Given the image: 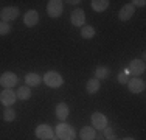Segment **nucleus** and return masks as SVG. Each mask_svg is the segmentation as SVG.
I'll use <instances>...</instances> for the list:
<instances>
[{
  "label": "nucleus",
  "instance_id": "nucleus-24",
  "mask_svg": "<svg viewBox=\"0 0 146 140\" xmlns=\"http://www.w3.org/2000/svg\"><path fill=\"white\" fill-rule=\"evenodd\" d=\"M11 31V27L8 25L6 22H0V36H5Z\"/></svg>",
  "mask_w": 146,
  "mask_h": 140
},
{
  "label": "nucleus",
  "instance_id": "nucleus-20",
  "mask_svg": "<svg viewBox=\"0 0 146 140\" xmlns=\"http://www.w3.org/2000/svg\"><path fill=\"white\" fill-rule=\"evenodd\" d=\"M110 76V70L107 67H104V65H100L98 69H96L95 72V78L96 79H107Z\"/></svg>",
  "mask_w": 146,
  "mask_h": 140
},
{
  "label": "nucleus",
  "instance_id": "nucleus-29",
  "mask_svg": "<svg viewBox=\"0 0 146 140\" xmlns=\"http://www.w3.org/2000/svg\"><path fill=\"white\" fill-rule=\"evenodd\" d=\"M51 140H58V137H56V134H54L53 137H51Z\"/></svg>",
  "mask_w": 146,
  "mask_h": 140
},
{
  "label": "nucleus",
  "instance_id": "nucleus-5",
  "mask_svg": "<svg viewBox=\"0 0 146 140\" xmlns=\"http://www.w3.org/2000/svg\"><path fill=\"white\" fill-rule=\"evenodd\" d=\"M19 8L17 6H5L0 13V17H2V22H6L8 23L9 20H16L17 16H19Z\"/></svg>",
  "mask_w": 146,
  "mask_h": 140
},
{
  "label": "nucleus",
  "instance_id": "nucleus-11",
  "mask_svg": "<svg viewBox=\"0 0 146 140\" xmlns=\"http://www.w3.org/2000/svg\"><path fill=\"white\" fill-rule=\"evenodd\" d=\"M127 87H129V90L132 93H140V92L145 90L146 84L141 78H135L134 76V78H131L129 81H127Z\"/></svg>",
  "mask_w": 146,
  "mask_h": 140
},
{
  "label": "nucleus",
  "instance_id": "nucleus-1",
  "mask_svg": "<svg viewBox=\"0 0 146 140\" xmlns=\"http://www.w3.org/2000/svg\"><path fill=\"white\" fill-rule=\"evenodd\" d=\"M54 134H56L58 140H75L76 139L75 129H73L70 125H67L65 121H61V123L56 126Z\"/></svg>",
  "mask_w": 146,
  "mask_h": 140
},
{
  "label": "nucleus",
  "instance_id": "nucleus-19",
  "mask_svg": "<svg viewBox=\"0 0 146 140\" xmlns=\"http://www.w3.org/2000/svg\"><path fill=\"white\" fill-rule=\"evenodd\" d=\"M16 97L19 98V100H22V101L30 100V97H31V90H30V87H28V86H22V87H19V90L16 92Z\"/></svg>",
  "mask_w": 146,
  "mask_h": 140
},
{
  "label": "nucleus",
  "instance_id": "nucleus-28",
  "mask_svg": "<svg viewBox=\"0 0 146 140\" xmlns=\"http://www.w3.org/2000/svg\"><path fill=\"white\" fill-rule=\"evenodd\" d=\"M121 140H135V139H132V137H126V139H121Z\"/></svg>",
  "mask_w": 146,
  "mask_h": 140
},
{
  "label": "nucleus",
  "instance_id": "nucleus-10",
  "mask_svg": "<svg viewBox=\"0 0 146 140\" xmlns=\"http://www.w3.org/2000/svg\"><path fill=\"white\" fill-rule=\"evenodd\" d=\"M92 128H96L100 131H103L104 128H107V118L106 115L101 112H95L92 115Z\"/></svg>",
  "mask_w": 146,
  "mask_h": 140
},
{
  "label": "nucleus",
  "instance_id": "nucleus-6",
  "mask_svg": "<svg viewBox=\"0 0 146 140\" xmlns=\"http://www.w3.org/2000/svg\"><path fill=\"white\" fill-rule=\"evenodd\" d=\"M127 72H129V75H134L135 78L140 76L145 72V61L143 59H132L129 67H127Z\"/></svg>",
  "mask_w": 146,
  "mask_h": 140
},
{
  "label": "nucleus",
  "instance_id": "nucleus-12",
  "mask_svg": "<svg viewBox=\"0 0 146 140\" xmlns=\"http://www.w3.org/2000/svg\"><path fill=\"white\" fill-rule=\"evenodd\" d=\"M37 22H39V14H37V11L30 9V11L25 13V16H23V23H25L27 27H34V25H37Z\"/></svg>",
  "mask_w": 146,
  "mask_h": 140
},
{
  "label": "nucleus",
  "instance_id": "nucleus-21",
  "mask_svg": "<svg viewBox=\"0 0 146 140\" xmlns=\"http://www.w3.org/2000/svg\"><path fill=\"white\" fill-rule=\"evenodd\" d=\"M81 36L84 37V39H92V37H95V28L90 27V25L81 27Z\"/></svg>",
  "mask_w": 146,
  "mask_h": 140
},
{
  "label": "nucleus",
  "instance_id": "nucleus-26",
  "mask_svg": "<svg viewBox=\"0 0 146 140\" xmlns=\"http://www.w3.org/2000/svg\"><path fill=\"white\" fill-rule=\"evenodd\" d=\"M106 140H118V139H117L115 134H110V135H107V137H106Z\"/></svg>",
  "mask_w": 146,
  "mask_h": 140
},
{
  "label": "nucleus",
  "instance_id": "nucleus-16",
  "mask_svg": "<svg viewBox=\"0 0 146 140\" xmlns=\"http://www.w3.org/2000/svg\"><path fill=\"white\" fill-rule=\"evenodd\" d=\"M40 81H42V78H40L37 73H27L25 76V83L28 87H34V86H39Z\"/></svg>",
  "mask_w": 146,
  "mask_h": 140
},
{
  "label": "nucleus",
  "instance_id": "nucleus-2",
  "mask_svg": "<svg viewBox=\"0 0 146 140\" xmlns=\"http://www.w3.org/2000/svg\"><path fill=\"white\" fill-rule=\"evenodd\" d=\"M42 81L47 84L48 87H53V89H56V87H61L62 84H64V78H62V76L59 75L58 72L51 70V72H47V73L42 76Z\"/></svg>",
  "mask_w": 146,
  "mask_h": 140
},
{
  "label": "nucleus",
  "instance_id": "nucleus-17",
  "mask_svg": "<svg viewBox=\"0 0 146 140\" xmlns=\"http://www.w3.org/2000/svg\"><path fill=\"white\" fill-rule=\"evenodd\" d=\"M86 90H87V93H90V95L96 93L100 90V79H96V78L89 79L87 84H86Z\"/></svg>",
  "mask_w": 146,
  "mask_h": 140
},
{
  "label": "nucleus",
  "instance_id": "nucleus-25",
  "mask_svg": "<svg viewBox=\"0 0 146 140\" xmlns=\"http://www.w3.org/2000/svg\"><path fill=\"white\" fill-rule=\"evenodd\" d=\"M145 5H146L145 0H134V2H132V6H134V8L135 6H145Z\"/></svg>",
  "mask_w": 146,
  "mask_h": 140
},
{
  "label": "nucleus",
  "instance_id": "nucleus-22",
  "mask_svg": "<svg viewBox=\"0 0 146 140\" xmlns=\"http://www.w3.org/2000/svg\"><path fill=\"white\" fill-rule=\"evenodd\" d=\"M3 120L5 121H14L16 120V112L13 107H5V111H3Z\"/></svg>",
  "mask_w": 146,
  "mask_h": 140
},
{
  "label": "nucleus",
  "instance_id": "nucleus-13",
  "mask_svg": "<svg viewBox=\"0 0 146 140\" xmlns=\"http://www.w3.org/2000/svg\"><path fill=\"white\" fill-rule=\"evenodd\" d=\"M79 139L81 140H95L96 139L95 128H92V126H84V128H81V131H79Z\"/></svg>",
  "mask_w": 146,
  "mask_h": 140
},
{
  "label": "nucleus",
  "instance_id": "nucleus-3",
  "mask_svg": "<svg viewBox=\"0 0 146 140\" xmlns=\"http://www.w3.org/2000/svg\"><path fill=\"white\" fill-rule=\"evenodd\" d=\"M64 11V3L61 2V0H50V2L47 3V13L50 17H53V19H56L59 17Z\"/></svg>",
  "mask_w": 146,
  "mask_h": 140
},
{
  "label": "nucleus",
  "instance_id": "nucleus-18",
  "mask_svg": "<svg viewBox=\"0 0 146 140\" xmlns=\"http://www.w3.org/2000/svg\"><path fill=\"white\" fill-rule=\"evenodd\" d=\"M90 5H92L93 11L101 13V11H104V9H107V6H109V0H92Z\"/></svg>",
  "mask_w": 146,
  "mask_h": 140
},
{
  "label": "nucleus",
  "instance_id": "nucleus-8",
  "mask_svg": "<svg viewBox=\"0 0 146 140\" xmlns=\"http://www.w3.org/2000/svg\"><path fill=\"white\" fill-rule=\"evenodd\" d=\"M34 134H36V137L39 140H51V137L54 135V132L48 125H39L36 128V131H34Z\"/></svg>",
  "mask_w": 146,
  "mask_h": 140
},
{
  "label": "nucleus",
  "instance_id": "nucleus-4",
  "mask_svg": "<svg viewBox=\"0 0 146 140\" xmlns=\"http://www.w3.org/2000/svg\"><path fill=\"white\" fill-rule=\"evenodd\" d=\"M16 84H17L16 73H13V72L2 73V76H0V86L2 87H5V89H13Z\"/></svg>",
  "mask_w": 146,
  "mask_h": 140
},
{
  "label": "nucleus",
  "instance_id": "nucleus-14",
  "mask_svg": "<svg viewBox=\"0 0 146 140\" xmlns=\"http://www.w3.org/2000/svg\"><path fill=\"white\" fill-rule=\"evenodd\" d=\"M134 11H135V8L132 5H124L123 8L120 9V13H118V17H120V20H129L132 16H134Z\"/></svg>",
  "mask_w": 146,
  "mask_h": 140
},
{
  "label": "nucleus",
  "instance_id": "nucleus-15",
  "mask_svg": "<svg viewBox=\"0 0 146 140\" xmlns=\"http://www.w3.org/2000/svg\"><path fill=\"white\" fill-rule=\"evenodd\" d=\"M68 106L65 103H59L58 106H56V117L59 118L61 121H65L67 120V117H68Z\"/></svg>",
  "mask_w": 146,
  "mask_h": 140
},
{
  "label": "nucleus",
  "instance_id": "nucleus-7",
  "mask_svg": "<svg viewBox=\"0 0 146 140\" xmlns=\"http://www.w3.org/2000/svg\"><path fill=\"white\" fill-rule=\"evenodd\" d=\"M16 93L13 92L11 89H5L0 92V103L3 104L5 107H11L13 104L16 103Z\"/></svg>",
  "mask_w": 146,
  "mask_h": 140
},
{
  "label": "nucleus",
  "instance_id": "nucleus-27",
  "mask_svg": "<svg viewBox=\"0 0 146 140\" xmlns=\"http://www.w3.org/2000/svg\"><path fill=\"white\" fill-rule=\"evenodd\" d=\"M67 3H72V5H78L79 0H70V2H67Z\"/></svg>",
  "mask_w": 146,
  "mask_h": 140
},
{
  "label": "nucleus",
  "instance_id": "nucleus-23",
  "mask_svg": "<svg viewBox=\"0 0 146 140\" xmlns=\"http://www.w3.org/2000/svg\"><path fill=\"white\" fill-rule=\"evenodd\" d=\"M118 83H120V84H127V81H129V72H127V69L126 70H123V72H120V73H118Z\"/></svg>",
  "mask_w": 146,
  "mask_h": 140
},
{
  "label": "nucleus",
  "instance_id": "nucleus-9",
  "mask_svg": "<svg viewBox=\"0 0 146 140\" xmlns=\"http://www.w3.org/2000/svg\"><path fill=\"white\" fill-rule=\"evenodd\" d=\"M70 22H72L73 27H84V23H86V14H84V11H82L81 8L75 9V11L70 14Z\"/></svg>",
  "mask_w": 146,
  "mask_h": 140
}]
</instances>
